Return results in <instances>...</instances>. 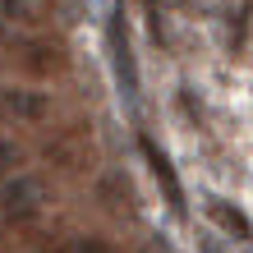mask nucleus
Instances as JSON below:
<instances>
[{"instance_id": "f257e3e1", "label": "nucleus", "mask_w": 253, "mask_h": 253, "mask_svg": "<svg viewBox=\"0 0 253 253\" xmlns=\"http://www.w3.org/2000/svg\"><path fill=\"white\" fill-rule=\"evenodd\" d=\"M106 51H111V69H115V83H120L125 111L138 115L143 79H138V60H133V46H129V23H125V5L120 0H111V9H106Z\"/></svg>"}, {"instance_id": "f03ea898", "label": "nucleus", "mask_w": 253, "mask_h": 253, "mask_svg": "<svg viewBox=\"0 0 253 253\" xmlns=\"http://www.w3.org/2000/svg\"><path fill=\"white\" fill-rule=\"evenodd\" d=\"M42 203H46V184L33 175H14L0 184V221H28L42 212Z\"/></svg>"}, {"instance_id": "7ed1b4c3", "label": "nucleus", "mask_w": 253, "mask_h": 253, "mask_svg": "<svg viewBox=\"0 0 253 253\" xmlns=\"http://www.w3.org/2000/svg\"><path fill=\"white\" fill-rule=\"evenodd\" d=\"M138 147H143V161H147V166H152V180H157V189L166 193V207H170L175 216H184V189H180V175H175L170 157L161 152V147H157L152 138H143Z\"/></svg>"}, {"instance_id": "20e7f679", "label": "nucleus", "mask_w": 253, "mask_h": 253, "mask_svg": "<svg viewBox=\"0 0 253 253\" xmlns=\"http://www.w3.org/2000/svg\"><path fill=\"white\" fill-rule=\"evenodd\" d=\"M207 216H212V221H216V226L226 230V235H235V240H253V226H249V216H244L235 203L216 198V193L207 198Z\"/></svg>"}, {"instance_id": "39448f33", "label": "nucleus", "mask_w": 253, "mask_h": 253, "mask_svg": "<svg viewBox=\"0 0 253 253\" xmlns=\"http://www.w3.org/2000/svg\"><path fill=\"white\" fill-rule=\"evenodd\" d=\"M0 106L9 115H19V120H42V115H46V97L28 92V87H9V92L0 97Z\"/></svg>"}, {"instance_id": "423d86ee", "label": "nucleus", "mask_w": 253, "mask_h": 253, "mask_svg": "<svg viewBox=\"0 0 253 253\" xmlns=\"http://www.w3.org/2000/svg\"><path fill=\"white\" fill-rule=\"evenodd\" d=\"M55 253H120V249H111L106 240H92V235H83V240H69L65 249H55Z\"/></svg>"}, {"instance_id": "0eeeda50", "label": "nucleus", "mask_w": 253, "mask_h": 253, "mask_svg": "<svg viewBox=\"0 0 253 253\" xmlns=\"http://www.w3.org/2000/svg\"><path fill=\"white\" fill-rule=\"evenodd\" d=\"M42 0H0V14H9V19H33Z\"/></svg>"}, {"instance_id": "6e6552de", "label": "nucleus", "mask_w": 253, "mask_h": 253, "mask_svg": "<svg viewBox=\"0 0 253 253\" xmlns=\"http://www.w3.org/2000/svg\"><path fill=\"white\" fill-rule=\"evenodd\" d=\"M19 161H23L19 143H5V138H0V175H5V170H14V166H19Z\"/></svg>"}, {"instance_id": "1a4fd4ad", "label": "nucleus", "mask_w": 253, "mask_h": 253, "mask_svg": "<svg viewBox=\"0 0 253 253\" xmlns=\"http://www.w3.org/2000/svg\"><path fill=\"white\" fill-rule=\"evenodd\" d=\"M203 253H226V249H221L216 240H203Z\"/></svg>"}, {"instance_id": "9d476101", "label": "nucleus", "mask_w": 253, "mask_h": 253, "mask_svg": "<svg viewBox=\"0 0 253 253\" xmlns=\"http://www.w3.org/2000/svg\"><path fill=\"white\" fill-rule=\"evenodd\" d=\"M0 42H5V28H0Z\"/></svg>"}]
</instances>
